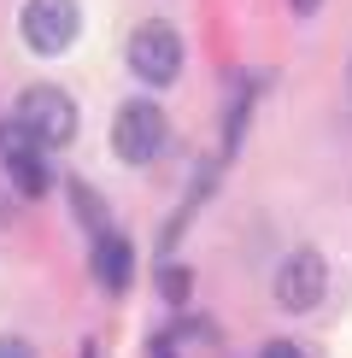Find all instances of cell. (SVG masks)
<instances>
[{
  "instance_id": "obj_13",
  "label": "cell",
  "mask_w": 352,
  "mask_h": 358,
  "mask_svg": "<svg viewBox=\"0 0 352 358\" xmlns=\"http://www.w3.org/2000/svg\"><path fill=\"white\" fill-rule=\"evenodd\" d=\"M346 94H352V59H346Z\"/></svg>"
},
{
  "instance_id": "obj_7",
  "label": "cell",
  "mask_w": 352,
  "mask_h": 358,
  "mask_svg": "<svg viewBox=\"0 0 352 358\" xmlns=\"http://www.w3.org/2000/svg\"><path fill=\"white\" fill-rule=\"evenodd\" d=\"M88 259H94V282L106 294H124L129 276H135V247H129L124 235H112V229L94 235V252H88Z\"/></svg>"
},
{
  "instance_id": "obj_10",
  "label": "cell",
  "mask_w": 352,
  "mask_h": 358,
  "mask_svg": "<svg viewBox=\"0 0 352 358\" xmlns=\"http://www.w3.org/2000/svg\"><path fill=\"white\" fill-rule=\"evenodd\" d=\"M0 358H36V347L18 341V335H0Z\"/></svg>"
},
{
  "instance_id": "obj_1",
  "label": "cell",
  "mask_w": 352,
  "mask_h": 358,
  "mask_svg": "<svg viewBox=\"0 0 352 358\" xmlns=\"http://www.w3.org/2000/svg\"><path fill=\"white\" fill-rule=\"evenodd\" d=\"M18 129L36 147H65L77 136V106H71L65 88L36 83V88H24V100H18Z\"/></svg>"
},
{
  "instance_id": "obj_8",
  "label": "cell",
  "mask_w": 352,
  "mask_h": 358,
  "mask_svg": "<svg viewBox=\"0 0 352 358\" xmlns=\"http://www.w3.org/2000/svg\"><path fill=\"white\" fill-rule=\"evenodd\" d=\"M71 200H77V217H82V223H88L94 235L106 229V206H100V194L88 188V182H71Z\"/></svg>"
},
{
  "instance_id": "obj_2",
  "label": "cell",
  "mask_w": 352,
  "mask_h": 358,
  "mask_svg": "<svg viewBox=\"0 0 352 358\" xmlns=\"http://www.w3.org/2000/svg\"><path fill=\"white\" fill-rule=\"evenodd\" d=\"M129 71H135L141 83L165 88L182 77V36H176L170 24H135V36H129Z\"/></svg>"
},
{
  "instance_id": "obj_9",
  "label": "cell",
  "mask_w": 352,
  "mask_h": 358,
  "mask_svg": "<svg viewBox=\"0 0 352 358\" xmlns=\"http://www.w3.org/2000/svg\"><path fill=\"white\" fill-rule=\"evenodd\" d=\"M159 288H165V300H182V294H188V271L165 264V271H159Z\"/></svg>"
},
{
  "instance_id": "obj_4",
  "label": "cell",
  "mask_w": 352,
  "mask_h": 358,
  "mask_svg": "<svg viewBox=\"0 0 352 358\" xmlns=\"http://www.w3.org/2000/svg\"><path fill=\"white\" fill-rule=\"evenodd\" d=\"M159 147H165V112H159L153 100L117 106V117H112V153L124 159V165H147Z\"/></svg>"
},
{
  "instance_id": "obj_11",
  "label": "cell",
  "mask_w": 352,
  "mask_h": 358,
  "mask_svg": "<svg viewBox=\"0 0 352 358\" xmlns=\"http://www.w3.org/2000/svg\"><path fill=\"white\" fill-rule=\"evenodd\" d=\"M258 358H305V352H300V347H293V341H270V347H264Z\"/></svg>"
},
{
  "instance_id": "obj_6",
  "label": "cell",
  "mask_w": 352,
  "mask_h": 358,
  "mask_svg": "<svg viewBox=\"0 0 352 358\" xmlns=\"http://www.w3.org/2000/svg\"><path fill=\"white\" fill-rule=\"evenodd\" d=\"M0 159H6V176H12V188H18L24 200H41V194L53 188V171H47V147H36L29 136H24V141H12Z\"/></svg>"
},
{
  "instance_id": "obj_12",
  "label": "cell",
  "mask_w": 352,
  "mask_h": 358,
  "mask_svg": "<svg viewBox=\"0 0 352 358\" xmlns=\"http://www.w3.org/2000/svg\"><path fill=\"white\" fill-rule=\"evenodd\" d=\"M317 6H323V0H293V18H311Z\"/></svg>"
},
{
  "instance_id": "obj_3",
  "label": "cell",
  "mask_w": 352,
  "mask_h": 358,
  "mask_svg": "<svg viewBox=\"0 0 352 358\" xmlns=\"http://www.w3.org/2000/svg\"><path fill=\"white\" fill-rule=\"evenodd\" d=\"M323 294H329V264H323L317 247H293L282 264H276V300L282 311H317Z\"/></svg>"
},
{
  "instance_id": "obj_5",
  "label": "cell",
  "mask_w": 352,
  "mask_h": 358,
  "mask_svg": "<svg viewBox=\"0 0 352 358\" xmlns=\"http://www.w3.org/2000/svg\"><path fill=\"white\" fill-rule=\"evenodd\" d=\"M77 24H82L77 0H24L18 12V29L36 53H65L77 41Z\"/></svg>"
}]
</instances>
